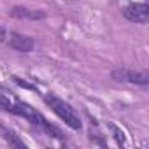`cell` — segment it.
<instances>
[{"mask_svg": "<svg viewBox=\"0 0 149 149\" xmlns=\"http://www.w3.org/2000/svg\"><path fill=\"white\" fill-rule=\"evenodd\" d=\"M7 44H9V47H13L14 51H19V53H30L35 47V40L32 37L21 35V33H16V32H13L9 35Z\"/></svg>", "mask_w": 149, "mask_h": 149, "instance_id": "obj_5", "label": "cell"}, {"mask_svg": "<svg viewBox=\"0 0 149 149\" xmlns=\"http://www.w3.org/2000/svg\"><path fill=\"white\" fill-rule=\"evenodd\" d=\"M9 14L13 18H19V19H32V21H37V19H44L46 18V13L40 11V9H28V7H23V6H16L9 11Z\"/></svg>", "mask_w": 149, "mask_h": 149, "instance_id": "obj_6", "label": "cell"}, {"mask_svg": "<svg viewBox=\"0 0 149 149\" xmlns=\"http://www.w3.org/2000/svg\"><path fill=\"white\" fill-rule=\"evenodd\" d=\"M13 112L14 114H19V116H23L25 119H28L32 125H35V126H39V128H42L44 126V123L47 121L39 111H35L33 107H30L28 104H23V102H18L16 105H13Z\"/></svg>", "mask_w": 149, "mask_h": 149, "instance_id": "obj_4", "label": "cell"}, {"mask_svg": "<svg viewBox=\"0 0 149 149\" xmlns=\"http://www.w3.org/2000/svg\"><path fill=\"white\" fill-rule=\"evenodd\" d=\"M109 126H111V130L114 132V139L118 140V144H119V146H125V137H123V132H121L116 125H109Z\"/></svg>", "mask_w": 149, "mask_h": 149, "instance_id": "obj_8", "label": "cell"}, {"mask_svg": "<svg viewBox=\"0 0 149 149\" xmlns=\"http://www.w3.org/2000/svg\"><path fill=\"white\" fill-rule=\"evenodd\" d=\"M0 137H2L9 146L13 147H19V149H26V144L23 142V139H19V135H16L13 130L9 128H4V126H0Z\"/></svg>", "mask_w": 149, "mask_h": 149, "instance_id": "obj_7", "label": "cell"}, {"mask_svg": "<svg viewBox=\"0 0 149 149\" xmlns=\"http://www.w3.org/2000/svg\"><path fill=\"white\" fill-rule=\"evenodd\" d=\"M0 33H2V28H0Z\"/></svg>", "mask_w": 149, "mask_h": 149, "instance_id": "obj_12", "label": "cell"}, {"mask_svg": "<svg viewBox=\"0 0 149 149\" xmlns=\"http://www.w3.org/2000/svg\"><path fill=\"white\" fill-rule=\"evenodd\" d=\"M0 109L13 112V104H11V102H9V98H7L6 95H2V93H0Z\"/></svg>", "mask_w": 149, "mask_h": 149, "instance_id": "obj_9", "label": "cell"}, {"mask_svg": "<svg viewBox=\"0 0 149 149\" xmlns=\"http://www.w3.org/2000/svg\"><path fill=\"white\" fill-rule=\"evenodd\" d=\"M44 102L53 109V112L61 119V121H65V125L67 126H70L72 130H81V119H79V116L76 114V111H74L65 100H61L60 97H56V95H51V93H47V95H44Z\"/></svg>", "mask_w": 149, "mask_h": 149, "instance_id": "obj_1", "label": "cell"}, {"mask_svg": "<svg viewBox=\"0 0 149 149\" xmlns=\"http://www.w3.org/2000/svg\"><path fill=\"white\" fill-rule=\"evenodd\" d=\"M111 76L114 81H119V83H132V84H140V86L149 84L147 72H139V70H130V68H116V70H112Z\"/></svg>", "mask_w": 149, "mask_h": 149, "instance_id": "obj_2", "label": "cell"}, {"mask_svg": "<svg viewBox=\"0 0 149 149\" xmlns=\"http://www.w3.org/2000/svg\"><path fill=\"white\" fill-rule=\"evenodd\" d=\"M90 139H91V140H93V142H97V144H98V146H105V142H104V140H102V135H100V133H97V132H95V133H93V130H91V132H90Z\"/></svg>", "mask_w": 149, "mask_h": 149, "instance_id": "obj_10", "label": "cell"}, {"mask_svg": "<svg viewBox=\"0 0 149 149\" xmlns=\"http://www.w3.org/2000/svg\"><path fill=\"white\" fill-rule=\"evenodd\" d=\"M14 83H16V84H19L21 88H26V90H35V86H32V84H28L26 81H21L19 77H14Z\"/></svg>", "mask_w": 149, "mask_h": 149, "instance_id": "obj_11", "label": "cell"}, {"mask_svg": "<svg viewBox=\"0 0 149 149\" xmlns=\"http://www.w3.org/2000/svg\"><path fill=\"white\" fill-rule=\"evenodd\" d=\"M123 16L132 23L146 25L149 21V6L147 4H128L123 9Z\"/></svg>", "mask_w": 149, "mask_h": 149, "instance_id": "obj_3", "label": "cell"}]
</instances>
